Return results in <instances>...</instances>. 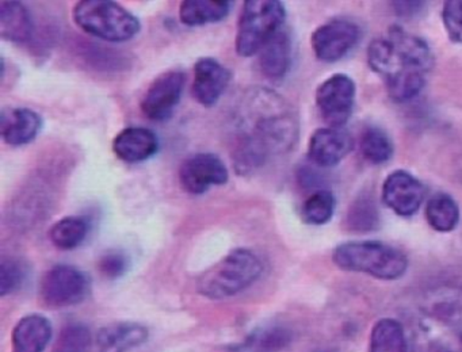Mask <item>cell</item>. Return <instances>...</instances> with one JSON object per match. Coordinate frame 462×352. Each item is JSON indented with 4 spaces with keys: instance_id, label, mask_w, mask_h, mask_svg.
Listing matches in <instances>:
<instances>
[{
    "instance_id": "cell-27",
    "label": "cell",
    "mask_w": 462,
    "mask_h": 352,
    "mask_svg": "<svg viewBox=\"0 0 462 352\" xmlns=\"http://www.w3.org/2000/svg\"><path fill=\"white\" fill-rule=\"evenodd\" d=\"M88 235V222L85 217L69 216L59 219L50 230V238L56 248L71 251L78 248Z\"/></svg>"
},
{
    "instance_id": "cell-4",
    "label": "cell",
    "mask_w": 462,
    "mask_h": 352,
    "mask_svg": "<svg viewBox=\"0 0 462 352\" xmlns=\"http://www.w3.org/2000/svg\"><path fill=\"white\" fill-rule=\"evenodd\" d=\"M262 270L261 259L253 251L234 249L199 275L197 290L210 300L235 297L253 286L261 276Z\"/></svg>"
},
{
    "instance_id": "cell-22",
    "label": "cell",
    "mask_w": 462,
    "mask_h": 352,
    "mask_svg": "<svg viewBox=\"0 0 462 352\" xmlns=\"http://www.w3.org/2000/svg\"><path fill=\"white\" fill-rule=\"evenodd\" d=\"M232 5L228 0H185L180 3V19L190 27L217 23L229 15Z\"/></svg>"
},
{
    "instance_id": "cell-29",
    "label": "cell",
    "mask_w": 462,
    "mask_h": 352,
    "mask_svg": "<svg viewBox=\"0 0 462 352\" xmlns=\"http://www.w3.org/2000/svg\"><path fill=\"white\" fill-rule=\"evenodd\" d=\"M337 200L329 190L313 191L301 208V217L305 224L324 225L334 217Z\"/></svg>"
},
{
    "instance_id": "cell-35",
    "label": "cell",
    "mask_w": 462,
    "mask_h": 352,
    "mask_svg": "<svg viewBox=\"0 0 462 352\" xmlns=\"http://www.w3.org/2000/svg\"><path fill=\"white\" fill-rule=\"evenodd\" d=\"M394 13L402 18H412L426 8L424 2H394Z\"/></svg>"
},
{
    "instance_id": "cell-1",
    "label": "cell",
    "mask_w": 462,
    "mask_h": 352,
    "mask_svg": "<svg viewBox=\"0 0 462 352\" xmlns=\"http://www.w3.org/2000/svg\"><path fill=\"white\" fill-rule=\"evenodd\" d=\"M237 127L232 162L239 175L261 170L270 157L288 153L299 141L296 111L272 89H256L247 95L240 107Z\"/></svg>"
},
{
    "instance_id": "cell-15",
    "label": "cell",
    "mask_w": 462,
    "mask_h": 352,
    "mask_svg": "<svg viewBox=\"0 0 462 352\" xmlns=\"http://www.w3.org/2000/svg\"><path fill=\"white\" fill-rule=\"evenodd\" d=\"M232 73L218 60L201 57L194 65L193 95L199 105L212 107L228 88Z\"/></svg>"
},
{
    "instance_id": "cell-18",
    "label": "cell",
    "mask_w": 462,
    "mask_h": 352,
    "mask_svg": "<svg viewBox=\"0 0 462 352\" xmlns=\"http://www.w3.org/2000/svg\"><path fill=\"white\" fill-rule=\"evenodd\" d=\"M52 338V327L44 316L31 314L15 325L13 352H44Z\"/></svg>"
},
{
    "instance_id": "cell-31",
    "label": "cell",
    "mask_w": 462,
    "mask_h": 352,
    "mask_svg": "<svg viewBox=\"0 0 462 352\" xmlns=\"http://www.w3.org/2000/svg\"><path fill=\"white\" fill-rule=\"evenodd\" d=\"M25 279V271L20 263L5 259L0 263V295L6 297L20 289Z\"/></svg>"
},
{
    "instance_id": "cell-28",
    "label": "cell",
    "mask_w": 462,
    "mask_h": 352,
    "mask_svg": "<svg viewBox=\"0 0 462 352\" xmlns=\"http://www.w3.org/2000/svg\"><path fill=\"white\" fill-rule=\"evenodd\" d=\"M380 211L372 195L365 192L351 203L346 218L348 229L359 233L372 232L380 227Z\"/></svg>"
},
{
    "instance_id": "cell-24",
    "label": "cell",
    "mask_w": 462,
    "mask_h": 352,
    "mask_svg": "<svg viewBox=\"0 0 462 352\" xmlns=\"http://www.w3.org/2000/svg\"><path fill=\"white\" fill-rule=\"evenodd\" d=\"M426 218L430 227L437 232H453L458 227L461 211L451 195L437 192L427 202Z\"/></svg>"
},
{
    "instance_id": "cell-19",
    "label": "cell",
    "mask_w": 462,
    "mask_h": 352,
    "mask_svg": "<svg viewBox=\"0 0 462 352\" xmlns=\"http://www.w3.org/2000/svg\"><path fill=\"white\" fill-rule=\"evenodd\" d=\"M148 330L136 322H118L99 330L98 352H128L147 341Z\"/></svg>"
},
{
    "instance_id": "cell-32",
    "label": "cell",
    "mask_w": 462,
    "mask_h": 352,
    "mask_svg": "<svg viewBox=\"0 0 462 352\" xmlns=\"http://www.w3.org/2000/svg\"><path fill=\"white\" fill-rule=\"evenodd\" d=\"M442 21L448 38L462 45V0L443 3Z\"/></svg>"
},
{
    "instance_id": "cell-3",
    "label": "cell",
    "mask_w": 462,
    "mask_h": 352,
    "mask_svg": "<svg viewBox=\"0 0 462 352\" xmlns=\"http://www.w3.org/2000/svg\"><path fill=\"white\" fill-rule=\"evenodd\" d=\"M332 260L343 271L362 273L383 281H396L408 270L404 252L381 241H348L334 249Z\"/></svg>"
},
{
    "instance_id": "cell-5",
    "label": "cell",
    "mask_w": 462,
    "mask_h": 352,
    "mask_svg": "<svg viewBox=\"0 0 462 352\" xmlns=\"http://www.w3.org/2000/svg\"><path fill=\"white\" fill-rule=\"evenodd\" d=\"M72 18L83 32L107 42H126L142 30L139 18L112 0L78 2Z\"/></svg>"
},
{
    "instance_id": "cell-7",
    "label": "cell",
    "mask_w": 462,
    "mask_h": 352,
    "mask_svg": "<svg viewBox=\"0 0 462 352\" xmlns=\"http://www.w3.org/2000/svg\"><path fill=\"white\" fill-rule=\"evenodd\" d=\"M90 279L79 268L58 264L42 276L40 297L50 308L61 309L78 305L88 298Z\"/></svg>"
},
{
    "instance_id": "cell-6",
    "label": "cell",
    "mask_w": 462,
    "mask_h": 352,
    "mask_svg": "<svg viewBox=\"0 0 462 352\" xmlns=\"http://www.w3.org/2000/svg\"><path fill=\"white\" fill-rule=\"evenodd\" d=\"M286 10L278 0H247L237 22L235 49L240 57L261 53L266 43L282 30Z\"/></svg>"
},
{
    "instance_id": "cell-23",
    "label": "cell",
    "mask_w": 462,
    "mask_h": 352,
    "mask_svg": "<svg viewBox=\"0 0 462 352\" xmlns=\"http://www.w3.org/2000/svg\"><path fill=\"white\" fill-rule=\"evenodd\" d=\"M426 313L439 317L462 333V287H440L426 300Z\"/></svg>"
},
{
    "instance_id": "cell-20",
    "label": "cell",
    "mask_w": 462,
    "mask_h": 352,
    "mask_svg": "<svg viewBox=\"0 0 462 352\" xmlns=\"http://www.w3.org/2000/svg\"><path fill=\"white\" fill-rule=\"evenodd\" d=\"M31 11L20 2L0 3V37L10 42L25 43L33 37Z\"/></svg>"
},
{
    "instance_id": "cell-33",
    "label": "cell",
    "mask_w": 462,
    "mask_h": 352,
    "mask_svg": "<svg viewBox=\"0 0 462 352\" xmlns=\"http://www.w3.org/2000/svg\"><path fill=\"white\" fill-rule=\"evenodd\" d=\"M98 268L105 278L118 279L129 270V260L123 252L109 251L99 260Z\"/></svg>"
},
{
    "instance_id": "cell-14",
    "label": "cell",
    "mask_w": 462,
    "mask_h": 352,
    "mask_svg": "<svg viewBox=\"0 0 462 352\" xmlns=\"http://www.w3.org/2000/svg\"><path fill=\"white\" fill-rule=\"evenodd\" d=\"M353 137L343 127H320L310 135L308 157L318 167H337L353 151Z\"/></svg>"
},
{
    "instance_id": "cell-21",
    "label": "cell",
    "mask_w": 462,
    "mask_h": 352,
    "mask_svg": "<svg viewBox=\"0 0 462 352\" xmlns=\"http://www.w3.org/2000/svg\"><path fill=\"white\" fill-rule=\"evenodd\" d=\"M262 73L270 80H281L291 65V40L288 32H278L259 53Z\"/></svg>"
},
{
    "instance_id": "cell-16",
    "label": "cell",
    "mask_w": 462,
    "mask_h": 352,
    "mask_svg": "<svg viewBox=\"0 0 462 352\" xmlns=\"http://www.w3.org/2000/svg\"><path fill=\"white\" fill-rule=\"evenodd\" d=\"M159 151V138L148 127L131 126L121 130L113 140V152L129 164L145 162Z\"/></svg>"
},
{
    "instance_id": "cell-8",
    "label": "cell",
    "mask_w": 462,
    "mask_h": 352,
    "mask_svg": "<svg viewBox=\"0 0 462 352\" xmlns=\"http://www.w3.org/2000/svg\"><path fill=\"white\" fill-rule=\"evenodd\" d=\"M356 87L346 73H335L316 89V106L321 118L331 127L347 124L356 105Z\"/></svg>"
},
{
    "instance_id": "cell-30",
    "label": "cell",
    "mask_w": 462,
    "mask_h": 352,
    "mask_svg": "<svg viewBox=\"0 0 462 352\" xmlns=\"http://www.w3.org/2000/svg\"><path fill=\"white\" fill-rule=\"evenodd\" d=\"M90 343V330L85 325H67L59 335L55 352H88Z\"/></svg>"
},
{
    "instance_id": "cell-10",
    "label": "cell",
    "mask_w": 462,
    "mask_h": 352,
    "mask_svg": "<svg viewBox=\"0 0 462 352\" xmlns=\"http://www.w3.org/2000/svg\"><path fill=\"white\" fill-rule=\"evenodd\" d=\"M182 70H167L151 83L142 102V110L150 121L166 122L180 105L185 88Z\"/></svg>"
},
{
    "instance_id": "cell-25",
    "label": "cell",
    "mask_w": 462,
    "mask_h": 352,
    "mask_svg": "<svg viewBox=\"0 0 462 352\" xmlns=\"http://www.w3.org/2000/svg\"><path fill=\"white\" fill-rule=\"evenodd\" d=\"M370 352H408L402 322L394 319L378 320L370 335Z\"/></svg>"
},
{
    "instance_id": "cell-9",
    "label": "cell",
    "mask_w": 462,
    "mask_h": 352,
    "mask_svg": "<svg viewBox=\"0 0 462 352\" xmlns=\"http://www.w3.org/2000/svg\"><path fill=\"white\" fill-rule=\"evenodd\" d=\"M361 27L347 18H334L319 26L310 37L313 53L320 61L337 62L361 40Z\"/></svg>"
},
{
    "instance_id": "cell-12",
    "label": "cell",
    "mask_w": 462,
    "mask_h": 352,
    "mask_svg": "<svg viewBox=\"0 0 462 352\" xmlns=\"http://www.w3.org/2000/svg\"><path fill=\"white\" fill-rule=\"evenodd\" d=\"M412 352H462V333L424 311L412 332Z\"/></svg>"
},
{
    "instance_id": "cell-17",
    "label": "cell",
    "mask_w": 462,
    "mask_h": 352,
    "mask_svg": "<svg viewBox=\"0 0 462 352\" xmlns=\"http://www.w3.org/2000/svg\"><path fill=\"white\" fill-rule=\"evenodd\" d=\"M42 129V116L31 108H7L0 116V134L10 146H23L33 143Z\"/></svg>"
},
{
    "instance_id": "cell-26",
    "label": "cell",
    "mask_w": 462,
    "mask_h": 352,
    "mask_svg": "<svg viewBox=\"0 0 462 352\" xmlns=\"http://www.w3.org/2000/svg\"><path fill=\"white\" fill-rule=\"evenodd\" d=\"M362 156L374 165L385 164L394 153V145L388 133L380 126H366L359 141Z\"/></svg>"
},
{
    "instance_id": "cell-11",
    "label": "cell",
    "mask_w": 462,
    "mask_h": 352,
    "mask_svg": "<svg viewBox=\"0 0 462 352\" xmlns=\"http://www.w3.org/2000/svg\"><path fill=\"white\" fill-rule=\"evenodd\" d=\"M180 187L189 194L201 195L212 186H223L228 181L226 162L215 153L191 154L180 167Z\"/></svg>"
},
{
    "instance_id": "cell-34",
    "label": "cell",
    "mask_w": 462,
    "mask_h": 352,
    "mask_svg": "<svg viewBox=\"0 0 462 352\" xmlns=\"http://www.w3.org/2000/svg\"><path fill=\"white\" fill-rule=\"evenodd\" d=\"M291 335L283 328H272L266 330L258 340L259 348L264 352H275L285 348L291 343Z\"/></svg>"
},
{
    "instance_id": "cell-2",
    "label": "cell",
    "mask_w": 462,
    "mask_h": 352,
    "mask_svg": "<svg viewBox=\"0 0 462 352\" xmlns=\"http://www.w3.org/2000/svg\"><path fill=\"white\" fill-rule=\"evenodd\" d=\"M367 62L385 81L391 99L405 103L426 86V73L434 68L435 56L423 38L393 24L386 35L369 43Z\"/></svg>"
},
{
    "instance_id": "cell-13",
    "label": "cell",
    "mask_w": 462,
    "mask_h": 352,
    "mask_svg": "<svg viewBox=\"0 0 462 352\" xmlns=\"http://www.w3.org/2000/svg\"><path fill=\"white\" fill-rule=\"evenodd\" d=\"M426 197V189L415 176L404 170L393 171L383 184V202L397 216L418 213Z\"/></svg>"
}]
</instances>
